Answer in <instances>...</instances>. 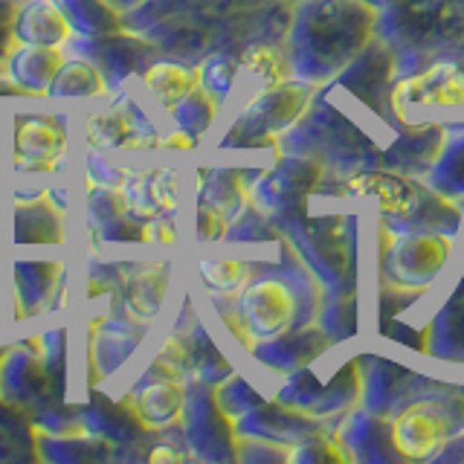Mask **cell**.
I'll return each instance as SVG.
<instances>
[{"instance_id": "7402d4cb", "label": "cell", "mask_w": 464, "mask_h": 464, "mask_svg": "<svg viewBox=\"0 0 464 464\" xmlns=\"http://www.w3.org/2000/svg\"><path fill=\"white\" fill-rule=\"evenodd\" d=\"M287 70L290 64L279 55V50L270 47V44H253V47L238 58V76L232 91H238L241 84L250 82V99H253L256 93L267 91V87L287 82Z\"/></svg>"}, {"instance_id": "3957f363", "label": "cell", "mask_w": 464, "mask_h": 464, "mask_svg": "<svg viewBox=\"0 0 464 464\" xmlns=\"http://www.w3.org/2000/svg\"><path fill=\"white\" fill-rule=\"evenodd\" d=\"M453 244H456L453 232L444 229L395 232L386 227V218H381V261H383L381 276L403 287L427 290L447 267Z\"/></svg>"}, {"instance_id": "4316f807", "label": "cell", "mask_w": 464, "mask_h": 464, "mask_svg": "<svg viewBox=\"0 0 464 464\" xmlns=\"http://www.w3.org/2000/svg\"><path fill=\"white\" fill-rule=\"evenodd\" d=\"M62 6L67 12V18L72 29H82V33L91 35H105L120 29V14L108 4V0H62Z\"/></svg>"}, {"instance_id": "30bf717a", "label": "cell", "mask_w": 464, "mask_h": 464, "mask_svg": "<svg viewBox=\"0 0 464 464\" xmlns=\"http://www.w3.org/2000/svg\"><path fill=\"white\" fill-rule=\"evenodd\" d=\"M328 345H331V337L323 331V325L304 323V325L287 328L279 337L258 343L253 352L273 372L294 374L304 366H311V360H316V354H323Z\"/></svg>"}, {"instance_id": "cb8c5ba5", "label": "cell", "mask_w": 464, "mask_h": 464, "mask_svg": "<svg viewBox=\"0 0 464 464\" xmlns=\"http://www.w3.org/2000/svg\"><path fill=\"white\" fill-rule=\"evenodd\" d=\"M84 137L96 151L128 149L130 140H134V122L128 120V113L122 108H111V111L96 108L84 120Z\"/></svg>"}, {"instance_id": "9c48e42d", "label": "cell", "mask_w": 464, "mask_h": 464, "mask_svg": "<svg viewBox=\"0 0 464 464\" xmlns=\"http://www.w3.org/2000/svg\"><path fill=\"white\" fill-rule=\"evenodd\" d=\"M67 149V130L53 113H21L14 125V163L21 171H53Z\"/></svg>"}, {"instance_id": "f546056e", "label": "cell", "mask_w": 464, "mask_h": 464, "mask_svg": "<svg viewBox=\"0 0 464 464\" xmlns=\"http://www.w3.org/2000/svg\"><path fill=\"white\" fill-rule=\"evenodd\" d=\"M227 232H229V218L221 209L209 207V203H198V209H195V238L203 241V244H209V241L227 238Z\"/></svg>"}, {"instance_id": "ba28073f", "label": "cell", "mask_w": 464, "mask_h": 464, "mask_svg": "<svg viewBox=\"0 0 464 464\" xmlns=\"http://www.w3.org/2000/svg\"><path fill=\"white\" fill-rule=\"evenodd\" d=\"M352 218H325V221H311L299 232L302 258L319 273L325 285L345 282L352 276V241H348L345 227Z\"/></svg>"}, {"instance_id": "7a4b0ae2", "label": "cell", "mask_w": 464, "mask_h": 464, "mask_svg": "<svg viewBox=\"0 0 464 464\" xmlns=\"http://www.w3.org/2000/svg\"><path fill=\"white\" fill-rule=\"evenodd\" d=\"M392 444L403 461H424L464 435V395L415 398L389 415Z\"/></svg>"}, {"instance_id": "f1b7e54d", "label": "cell", "mask_w": 464, "mask_h": 464, "mask_svg": "<svg viewBox=\"0 0 464 464\" xmlns=\"http://www.w3.org/2000/svg\"><path fill=\"white\" fill-rule=\"evenodd\" d=\"M323 331L334 340H343L348 334L357 331V304H354V294L337 296L331 302V308H325V319H323Z\"/></svg>"}, {"instance_id": "83f0119b", "label": "cell", "mask_w": 464, "mask_h": 464, "mask_svg": "<svg viewBox=\"0 0 464 464\" xmlns=\"http://www.w3.org/2000/svg\"><path fill=\"white\" fill-rule=\"evenodd\" d=\"M236 76H238V58H229V55H215L200 67V84L207 87L218 102H224L232 93Z\"/></svg>"}, {"instance_id": "5bb4252c", "label": "cell", "mask_w": 464, "mask_h": 464, "mask_svg": "<svg viewBox=\"0 0 464 464\" xmlns=\"http://www.w3.org/2000/svg\"><path fill=\"white\" fill-rule=\"evenodd\" d=\"M186 401V386L178 377L145 374V386L130 392V415L145 430H169L171 424L183 420Z\"/></svg>"}, {"instance_id": "6da1fadb", "label": "cell", "mask_w": 464, "mask_h": 464, "mask_svg": "<svg viewBox=\"0 0 464 464\" xmlns=\"http://www.w3.org/2000/svg\"><path fill=\"white\" fill-rule=\"evenodd\" d=\"M381 9L366 0H296L287 35V64L302 82L325 84L377 35Z\"/></svg>"}, {"instance_id": "4fadbf2b", "label": "cell", "mask_w": 464, "mask_h": 464, "mask_svg": "<svg viewBox=\"0 0 464 464\" xmlns=\"http://www.w3.org/2000/svg\"><path fill=\"white\" fill-rule=\"evenodd\" d=\"M72 24L58 0H24L9 21V41L41 44V47H64L72 38Z\"/></svg>"}, {"instance_id": "ffe728a7", "label": "cell", "mask_w": 464, "mask_h": 464, "mask_svg": "<svg viewBox=\"0 0 464 464\" xmlns=\"http://www.w3.org/2000/svg\"><path fill=\"white\" fill-rule=\"evenodd\" d=\"M142 84L149 96L160 102V108L169 111L200 84V67H186L178 62H154L145 67Z\"/></svg>"}, {"instance_id": "8992f818", "label": "cell", "mask_w": 464, "mask_h": 464, "mask_svg": "<svg viewBox=\"0 0 464 464\" xmlns=\"http://www.w3.org/2000/svg\"><path fill=\"white\" fill-rule=\"evenodd\" d=\"M395 120L406 125L412 108H453L464 105V67L456 62H430L401 76L389 91Z\"/></svg>"}, {"instance_id": "d6986e66", "label": "cell", "mask_w": 464, "mask_h": 464, "mask_svg": "<svg viewBox=\"0 0 464 464\" xmlns=\"http://www.w3.org/2000/svg\"><path fill=\"white\" fill-rule=\"evenodd\" d=\"M166 290H169V265H163V261L137 265L125 282V299L130 314L140 319H151L163 308Z\"/></svg>"}, {"instance_id": "484cf974", "label": "cell", "mask_w": 464, "mask_h": 464, "mask_svg": "<svg viewBox=\"0 0 464 464\" xmlns=\"http://www.w3.org/2000/svg\"><path fill=\"white\" fill-rule=\"evenodd\" d=\"M198 273H200V282L218 296L238 294V290L250 282V265L238 258H203L198 265Z\"/></svg>"}, {"instance_id": "9a60e30c", "label": "cell", "mask_w": 464, "mask_h": 464, "mask_svg": "<svg viewBox=\"0 0 464 464\" xmlns=\"http://www.w3.org/2000/svg\"><path fill=\"white\" fill-rule=\"evenodd\" d=\"M337 435L343 439L348 453H352V461H403L395 444H392L389 415L366 410L348 418Z\"/></svg>"}, {"instance_id": "44dd1931", "label": "cell", "mask_w": 464, "mask_h": 464, "mask_svg": "<svg viewBox=\"0 0 464 464\" xmlns=\"http://www.w3.org/2000/svg\"><path fill=\"white\" fill-rule=\"evenodd\" d=\"M47 96L64 99V102L102 99L105 96V76H102L99 64L87 62V58H64V64L58 67Z\"/></svg>"}, {"instance_id": "2e32d148", "label": "cell", "mask_w": 464, "mask_h": 464, "mask_svg": "<svg viewBox=\"0 0 464 464\" xmlns=\"http://www.w3.org/2000/svg\"><path fill=\"white\" fill-rule=\"evenodd\" d=\"M450 130L441 125H406L403 134L383 151V169L401 174H420L432 166Z\"/></svg>"}, {"instance_id": "8fae6325", "label": "cell", "mask_w": 464, "mask_h": 464, "mask_svg": "<svg viewBox=\"0 0 464 464\" xmlns=\"http://www.w3.org/2000/svg\"><path fill=\"white\" fill-rule=\"evenodd\" d=\"M345 192L377 200L381 215L398 218L401 221L403 215H410L415 209L420 186L410 178V174H401L392 169H362L345 180Z\"/></svg>"}, {"instance_id": "4dcf8cb0", "label": "cell", "mask_w": 464, "mask_h": 464, "mask_svg": "<svg viewBox=\"0 0 464 464\" xmlns=\"http://www.w3.org/2000/svg\"><path fill=\"white\" fill-rule=\"evenodd\" d=\"M149 461H183V453L174 447H157L149 453Z\"/></svg>"}, {"instance_id": "e0dca14e", "label": "cell", "mask_w": 464, "mask_h": 464, "mask_svg": "<svg viewBox=\"0 0 464 464\" xmlns=\"http://www.w3.org/2000/svg\"><path fill=\"white\" fill-rule=\"evenodd\" d=\"M360 372H362V401H366V410L381 415H392V403L410 395V383L415 381V374L398 366V362L377 360V357L360 360Z\"/></svg>"}, {"instance_id": "7c38bea8", "label": "cell", "mask_w": 464, "mask_h": 464, "mask_svg": "<svg viewBox=\"0 0 464 464\" xmlns=\"http://www.w3.org/2000/svg\"><path fill=\"white\" fill-rule=\"evenodd\" d=\"M62 47H41V44H9L4 58V79H9L24 96H47L58 67L64 64Z\"/></svg>"}, {"instance_id": "52a82bcc", "label": "cell", "mask_w": 464, "mask_h": 464, "mask_svg": "<svg viewBox=\"0 0 464 464\" xmlns=\"http://www.w3.org/2000/svg\"><path fill=\"white\" fill-rule=\"evenodd\" d=\"M236 308L258 345L294 328L299 316V296L294 285L276 279V276H265V279H250L238 290Z\"/></svg>"}, {"instance_id": "d6a6232c", "label": "cell", "mask_w": 464, "mask_h": 464, "mask_svg": "<svg viewBox=\"0 0 464 464\" xmlns=\"http://www.w3.org/2000/svg\"><path fill=\"white\" fill-rule=\"evenodd\" d=\"M441 4H456V6H461L464 0H441Z\"/></svg>"}, {"instance_id": "836d02e7", "label": "cell", "mask_w": 464, "mask_h": 464, "mask_svg": "<svg viewBox=\"0 0 464 464\" xmlns=\"http://www.w3.org/2000/svg\"><path fill=\"white\" fill-rule=\"evenodd\" d=\"M461 50H464V44H461Z\"/></svg>"}, {"instance_id": "277c9868", "label": "cell", "mask_w": 464, "mask_h": 464, "mask_svg": "<svg viewBox=\"0 0 464 464\" xmlns=\"http://www.w3.org/2000/svg\"><path fill=\"white\" fill-rule=\"evenodd\" d=\"M316 99V84L311 82H282L276 87L256 93L244 102L236 125H232L227 140H238L244 145L273 142L279 145V134L294 128L304 113L311 111Z\"/></svg>"}, {"instance_id": "ac0fdd59", "label": "cell", "mask_w": 464, "mask_h": 464, "mask_svg": "<svg viewBox=\"0 0 464 464\" xmlns=\"http://www.w3.org/2000/svg\"><path fill=\"white\" fill-rule=\"evenodd\" d=\"M427 354L464 362V273L441 311L432 316Z\"/></svg>"}, {"instance_id": "d4e9b609", "label": "cell", "mask_w": 464, "mask_h": 464, "mask_svg": "<svg viewBox=\"0 0 464 464\" xmlns=\"http://www.w3.org/2000/svg\"><path fill=\"white\" fill-rule=\"evenodd\" d=\"M218 105H221V102H218L203 84H198L192 93H186L178 105L169 108L166 113L174 120V128H180L198 140L212 128L215 116H218Z\"/></svg>"}, {"instance_id": "603a6c76", "label": "cell", "mask_w": 464, "mask_h": 464, "mask_svg": "<svg viewBox=\"0 0 464 464\" xmlns=\"http://www.w3.org/2000/svg\"><path fill=\"white\" fill-rule=\"evenodd\" d=\"M427 188L450 200L464 198V130L447 134L439 157L427 169Z\"/></svg>"}, {"instance_id": "5b68a950", "label": "cell", "mask_w": 464, "mask_h": 464, "mask_svg": "<svg viewBox=\"0 0 464 464\" xmlns=\"http://www.w3.org/2000/svg\"><path fill=\"white\" fill-rule=\"evenodd\" d=\"M395 76H398L395 50H392L381 35H374L369 41V47L331 79L334 82L331 87L345 96H352L362 108H369L374 116L386 120V116H395L389 105V91H392V84H395Z\"/></svg>"}, {"instance_id": "1f68e13d", "label": "cell", "mask_w": 464, "mask_h": 464, "mask_svg": "<svg viewBox=\"0 0 464 464\" xmlns=\"http://www.w3.org/2000/svg\"><path fill=\"white\" fill-rule=\"evenodd\" d=\"M369 6H374V9H386V6H392V4H398V0H366Z\"/></svg>"}]
</instances>
